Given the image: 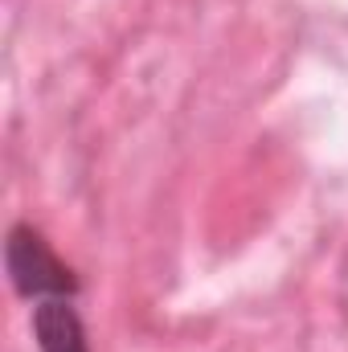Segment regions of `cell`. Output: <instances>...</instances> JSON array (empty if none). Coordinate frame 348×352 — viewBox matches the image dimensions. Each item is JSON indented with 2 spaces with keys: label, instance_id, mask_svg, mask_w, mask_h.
Instances as JSON below:
<instances>
[{
  "label": "cell",
  "instance_id": "obj_1",
  "mask_svg": "<svg viewBox=\"0 0 348 352\" xmlns=\"http://www.w3.org/2000/svg\"><path fill=\"white\" fill-rule=\"evenodd\" d=\"M4 270H8L12 291L21 299H29V303L78 299V291H83L74 266L58 258V250L50 246V238L33 221L8 226V234H4Z\"/></svg>",
  "mask_w": 348,
  "mask_h": 352
},
{
  "label": "cell",
  "instance_id": "obj_2",
  "mask_svg": "<svg viewBox=\"0 0 348 352\" xmlns=\"http://www.w3.org/2000/svg\"><path fill=\"white\" fill-rule=\"evenodd\" d=\"M29 332L37 352H90L87 324L74 307V299H41L33 303Z\"/></svg>",
  "mask_w": 348,
  "mask_h": 352
}]
</instances>
